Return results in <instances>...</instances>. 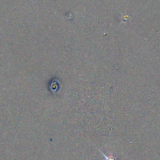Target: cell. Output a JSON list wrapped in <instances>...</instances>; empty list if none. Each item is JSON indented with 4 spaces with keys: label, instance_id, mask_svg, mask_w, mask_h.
<instances>
[{
    "label": "cell",
    "instance_id": "obj_1",
    "mask_svg": "<svg viewBox=\"0 0 160 160\" xmlns=\"http://www.w3.org/2000/svg\"><path fill=\"white\" fill-rule=\"evenodd\" d=\"M101 153H102V156H103V157H104L105 160H117V159H115V158L112 157V156H106V155H105L104 153L102 152H101Z\"/></svg>",
    "mask_w": 160,
    "mask_h": 160
}]
</instances>
